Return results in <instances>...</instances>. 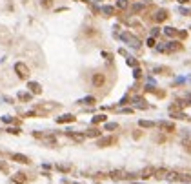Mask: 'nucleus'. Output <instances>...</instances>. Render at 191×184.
<instances>
[{"label":"nucleus","instance_id":"nucleus-1","mask_svg":"<svg viewBox=\"0 0 191 184\" xmlns=\"http://www.w3.org/2000/svg\"><path fill=\"white\" fill-rule=\"evenodd\" d=\"M15 71H17V75L20 78H27V77H29V67H27L24 62H17L15 64Z\"/></svg>","mask_w":191,"mask_h":184},{"label":"nucleus","instance_id":"nucleus-2","mask_svg":"<svg viewBox=\"0 0 191 184\" xmlns=\"http://www.w3.org/2000/svg\"><path fill=\"white\" fill-rule=\"evenodd\" d=\"M120 38L124 40V42L131 44L133 47H138V46H140V38H136L135 35H131V33H122V35H120Z\"/></svg>","mask_w":191,"mask_h":184},{"label":"nucleus","instance_id":"nucleus-3","mask_svg":"<svg viewBox=\"0 0 191 184\" xmlns=\"http://www.w3.org/2000/svg\"><path fill=\"white\" fill-rule=\"evenodd\" d=\"M115 142H117V139H115V137H100L97 140V146L98 148H107V146H113Z\"/></svg>","mask_w":191,"mask_h":184},{"label":"nucleus","instance_id":"nucleus-4","mask_svg":"<svg viewBox=\"0 0 191 184\" xmlns=\"http://www.w3.org/2000/svg\"><path fill=\"white\" fill-rule=\"evenodd\" d=\"M91 80H93V86H95V87H102V86L106 84V77H104V73H95Z\"/></svg>","mask_w":191,"mask_h":184},{"label":"nucleus","instance_id":"nucleus-5","mask_svg":"<svg viewBox=\"0 0 191 184\" xmlns=\"http://www.w3.org/2000/svg\"><path fill=\"white\" fill-rule=\"evenodd\" d=\"M167 17H169V13H167L166 9H158V11L153 15V20H155L156 24H160V22H164V20H167Z\"/></svg>","mask_w":191,"mask_h":184},{"label":"nucleus","instance_id":"nucleus-6","mask_svg":"<svg viewBox=\"0 0 191 184\" xmlns=\"http://www.w3.org/2000/svg\"><path fill=\"white\" fill-rule=\"evenodd\" d=\"M158 128L162 129V131H166V133H171V131H175V124H173V122H167V120H162V122H158Z\"/></svg>","mask_w":191,"mask_h":184},{"label":"nucleus","instance_id":"nucleus-7","mask_svg":"<svg viewBox=\"0 0 191 184\" xmlns=\"http://www.w3.org/2000/svg\"><path fill=\"white\" fill-rule=\"evenodd\" d=\"M11 159L15 160V162H20V164H29V157H26L22 153H13Z\"/></svg>","mask_w":191,"mask_h":184},{"label":"nucleus","instance_id":"nucleus-8","mask_svg":"<svg viewBox=\"0 0 191 184\" xmlns=\"http://www.w3.org/2000/svg\"><path fill=\"white\" fill-rule=\"evenodd\" d=\"M153 175H155V168H153V166L144 168V169H142V173H140L142 179H149V177H153Z\"/></svg>","mask_w":191,"mask_h":184},{"label":"nucleus","instance_id":"nucleus-9","mask_svg":"<svg viewBox=\"0 0 191 184\" xmlns=\"http://www.w3.org/2000/svg\"><path fill=\"white\" fill-rule=\"evenodd\" d=\"M57 122H58V124H66V122H75V115H71V113L62 115V117H58V119H57Z\"/></svg>","mask_w":191,"mask_h":184},{"label":"nucleus","instance_id":"nucleus-10","mask_svg":"<svg viewBox=\"0 0 191 184\" xmlns=\"http://www.w3.org/2000/svg\"><path fill=\"white\" fill-rule=\"evenodd\" d=\"M27 87H29L31 93H35V95H40V93H42V86H40L38 82H29V84H27Z\"/></svg>","mask_w":191,"mask_h":184},{"label":"nucleus","instance_id":"nucleus-11","mask_svg":"<svg viewBox=\"0 0 191 184\" xmlns=\"http://www.w3.org/2000/svg\"><path fill=\"white\" fill-rule=\"evenodd\" d=\"M166 173H167V169H164V168H158V169H155V179L156 181H162V179H166Z\"/></svg>","mask_w":191,"mask_h":184},{"label":"nucleus","instance_id":"nucleus-12","mask_svg":"<svg viewBox=\"0 0 191 184\" xmlns=\"http://www.w3.org/2000/svg\"><path fill=\"white\" fill-rule=\"evenodd\" d=\"M13 181H15L17 184H26V173H22V172L15 173L13 175Z\"/></svg>","mask_w":191,"mask_h":184},{"label":"nucleus","instance_id":"nucleus-13","mask_svg":"<svg viewBox=\"0 0 191 184\" xmlns=\"http://www.w3.org/2000/svg\"><path fill=\"white\" fill-rule=\"evenodd\" d=\"M109 177H111L113 181H120V179H124V173H122L120 169H113V172L109 173Z\"/></svg>","mask_w":191,"mask_h":184},{"label":"nucleus","instance_id":"nucleus-14","mask_svg":"<svg viewBox=\"0 0 191 184\" xmlns=\"http://www.w3.org/2000/svg\"><path fill=\"white\" fill-rule=\"evenodd\" d=\"M179 177H180V173L175 172V169H173V172H167V173H166V179H167V181H179Z\"/></svg>","mask_w":191,"mask_h":184},{"label":"nucleus","instance_id":"nucleus-15","mask_svg":"<svg viewBox=\"0 0 191 184\" xmlns=\"http://www.w3.org/2000/svg\"><path fill=\"white\" fill-rule=\"evenodd\" d=\"M102 13H104L106 17H111V15H115V8H111V6H104V8H102Z\"/></svg>","mask_w":191,"mask_h":184},{"label":"nucleus","instance_id":"nucleus-16","mask_svg":"<svg viewBox=\"0 0 191 184\" xmlns=\"http://www.w3.org/2000/svg\"><path fill=\"white\" fill-rule=\"evenodd\" d=\"M138 126H140V128H155L156 124H155L153 120H140V122H138Z\"/></svg>","mask_w":191,"mask_h":184},{"label":"nucleus","instance_id":"nucleus-17","mask_svg":"<svg viewBox=\"0 0 191 184\" xmlns=\"http://www.w3.org/2000/svg\"><path fill=\"white\" fill-rule=\"evenodd\" d=\"M164 35H167V37H176V35H179V31H176L175 28H166V29H164Z\"/></svg>","mask_w":191,"mask_h":184},{"label":"nucleus","instance_id":"nucleus-18","mask_svg":"<svg viewBox=\"0 0 191 184\" xmlns=\"http://www.w3.org/2000/svg\"><path fill=\"white\" fill-rule=\"evenodd\" d=\"M131 11L135 13V15H136V13H142V11H144V4H133Z\"/></svg>","mask_w":191,"mask_h":184},{"label":"nucleus","instance_id":"nucleus-19","mask_svg":"<svg viewBox=\"0 0 191 184\" xmlns=\"http://www.w3.org/2000/svg\"><path fill=\"white\" fill-rule=\"evenodd\" d=\"M87 137H100V129H97V128H91L89 131L86 133Z\"/></svg>","mask_w":191,"mask_h":184},{"label":"nucleus","instance_id":"nucleus-20","mask_svg":"<svg viewBox=\"0 0 191 184\" xmlns=\"http://www.w3.org/2000/svg\"><path fill=\"white\" fill-rule=\"evenodd\" d=\"M182 146H184V149H186V151L191 153V139H182Z\"/></svg>","mask_w":191,"mask_h":184},{"label":"nucleus","instance_id":"nucleus-21","mask_svg":"<svg viewBox=\"0 0 191 184\" xmlns=\"http://www.w3.org/2000/svg\"><path fill=\"white\" fill-rule=\"evenodd\" d=\"M127 6H129L127 0H117V8L118 9H127Z\"/></svg>","mask_w":191,"mask_h":184},{"label":"nucleus","instance_id":"nucleus-22","mask_svg":"<svg viewBox=\"0 0 191 184\" xmlns=\"http://www.w3.org/2000/svg\"><path fill=\"white\" fill-rule=\"evenodd\" d=\"M100 122H106V115H97V117H93V124H100Z\"/></svg>","mask_w":191,"mask_h":184},{"label":"nucleus","instance_id":"nucleus-23","mask_svg":"<svg viewBox=\"0 0 191 184\" xmlns=\"http://www.w3.org/2000/svg\"><path fill=\"white\" fill-rule=\"evenodd\" d=\"M18 99L24 100V102H29L31 100V93H18Z\"/></svg>","mask_w":191,"mask_h":184},{"label":"nucleus","instance_id":"nucleus-24","mask_svg":"<svg viewBox=\"0 0 191 184\" xmlns=\"http://www.w3.org/2000/svg\"><path fill=\"white\" fill-rule=\"evenodd\" d=\"M179 181H182V182H191V175H189V173H180Z\"/></svg>","mask_w":191,"mask_h":184},{"label":"nucleus","instance_id":"nucleus-25","mask_svg":"<svg viewBox=\"0 0 191 184\" xmlns=\"http://www.w3.org/2000/svg\"><path fill=\"white\" fill-rule=\"evenodd\" d=\"M82 104H87V106H93L95 104V97H86L84 100H80Z\"/></svg>","mask_w":191,"mask_h":184},{"label":"nucleus","instance_id":"nucleus-26","mask_svg":"<svg viewBox=\"0 0 191 184\" xmlns=\"http://www.w3.org/2000/svg\"><path fill=\"white\" fill-rule=\"evenodd\" d=\"M127 66H131V67H136V66H138V62H136L135 58H131V57H129V58H127Z\"/></svg>","mask_w":191,"mask_h":184},{"label":"nucleus","instance_id":"nucleus-27","mask_svg":"<svg viewBox=\"0 0 191 184\" xmlns=\"http://www.w3.org/2000/svg\"><path fill=\"white\" fill-rule=\"evenodd\" d=\"M117 128H118L117 122H109V124H106V129H117Z\"/></svg>","mask_w":191,"mask_h":184},{"label":"nucleus","instance_id":"nucleus-28","mask_svg":"<svg viewBox=\"0 0 191 184\" xmlns=\"http://www.w3.org/2000/svg\"><path fill=\"white\" fill-rule=\"evenodd\" d=\"M53 6V0H42V8H51Z\"/></svg>","mask_w":191,"mask_h":184},{"label":"nucleus","instance_id":"nucleus-29","mask_svg":"<svg viewBox=\"0 0 191 184\" xmlns=\"http://www.w3.org/2000/svg\"><path fill=\"white\" fill-rule=\"evenodd\" d=\"M133 75H135V78H140V77H142V71L138 69V67H135V73H133Z\"/></svg>","mask_w":191,"mask_h":184},{"label":"nucleus","instance_id":"nucleus-30","mask_svg":"<svg viewBox=\"0 0 191 184\" xmlns=\"http://www.w3.org/2000/svg\"><path fill=\"white\" fill-rule=\"evenodd\" d=\"M8 131H9V133H13V135H18V133H20V129H18V128H9Z\"/></svg>","mask_w":191,"mask_h":184},{"label":"nucleus","instance_id":"nucleus-31","mask_svg":"<svg viewBox=\"0 0 191 184\" xmlns=\"http://www.w3.org/2000/svg\"><path fill=\"white\" fill-rule=\"evenodd\" d=\"M156 35H160V29H158V28H155V29L151 31V37H153V38H155Z\"/></svg>","mask_w":191,"mask_h":184},{"label":"nucleus","instance_id":"nucleus-32","mask_svg":"<svg viewBox=\"0 0 191 184\" xmlns=\"http://www.w3.org/2000/svg\"><path fill=\"white\" fill-rule=\"evenodd\" d=\"M147 46H149V47H155V38H153V37L147 38Z\"/></svg>","mask_w":191,"mask_h":184},{"label":"nucleus","instance_id":"nucleus-33","mask_svg":"<svg viewBox=\"0 0 191 184\" xmlns=\"http://www.w3.org/2000/svg\"><path fill=\"white\" fill-rule=\"evenodd\" d=\"M60 172H69V166H58Z\"/></svg>","mask_w":191,"mask_h":184},{"label":"nucleus","instance_id":"nucleus-34","mask_svg":"<svg viewBox=\"0 0 191 184\" xmlns=\"http://www.w3.org/2000/svg\"><path fill=\"white\" fill-rule=\"evenodd\" d=\"M179 37H180V38H186L188 33H186V31H179Z\"/></svg>","mask_w":191,"mask_h":184},{"label":"nucleus","instance_id":"nucleus-35","mask_svg":"<svg viewBox=\"0 0 191 184\" xmlns=\"http://www.w3.org/2000/svg\"><path fill=\"white\" fill-rule=\"evenodd\" d=\"M0 169H4V172H6V169H8V166H6V164H2V162H0Z\"/></svg>","mask_w":191,"mask_h":184},{"label":"nucleus","instance_id":"nucleus-36","mask_svg":"<svg viewBox=\"0 0 191 184\" xmlns=\"http://www.w3.org/2000/svg\"><path fill=\"white\" fill-rule=\"evenodd\" d=\"M179 2H180V4H188V2H189V0H179Z\"/></svg>","mask_w":191,"mask_h":184}]
</instances>
